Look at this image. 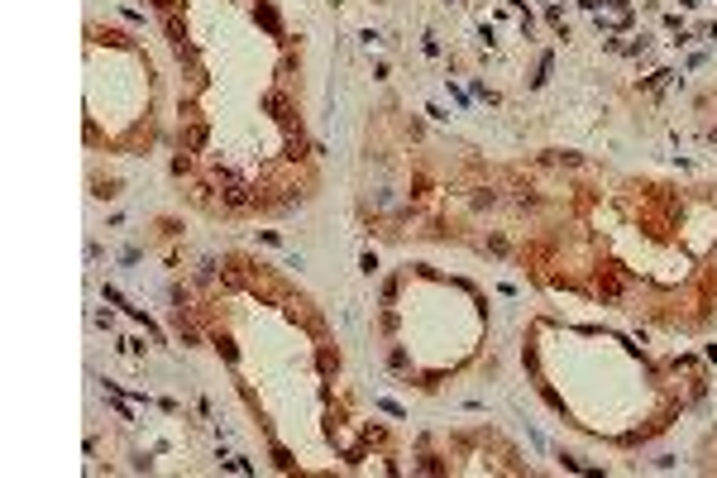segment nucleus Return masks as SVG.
Returning a JSON list of instances; mask_svg holds the SVG:
<instances>
[{"label":"nucleus","instance_id":"f257e3e1","mask_svg":"<svg viewBox=\"0 0 717 478\" xmlns=\"http://www.w3.org/2000/svg\"><path fill=\"white\" fill-rule=\"evenodd\" d=\"M201 144H206V130H201V125H192V130L182 134V148H187V153H196Z\"/></svg>","mask_w":717,"mask_h":478},{"label":"nucleus","instance_id":"f03ea898","mask_svg":"<svg viewBox=\"0 0 717 478\" xmlns=\"http://www.w3.org/2000/svg\"><path fill=\"white\" fill-rule=\"evenodd\" d=\"M493 206H498V191H493V187H483V191L473 196V211H493Z\"/></svg>","mask_w":717,"mask_h":478},{"label":"nucleus","instance_id":"7ed1b4c3","mask_svg":"<svg viewBox=\"0 0 717 478\" xmlns=\"http://www.w3.org/2000/svg\"><path fill=\"white\" fill-rule=\"evenodd\" d=\"M211 278H215V263L206 259V263H201V268H196V282H211Z\"/></svg>","mask_w":717,"mask_h":478}]
</instances>
